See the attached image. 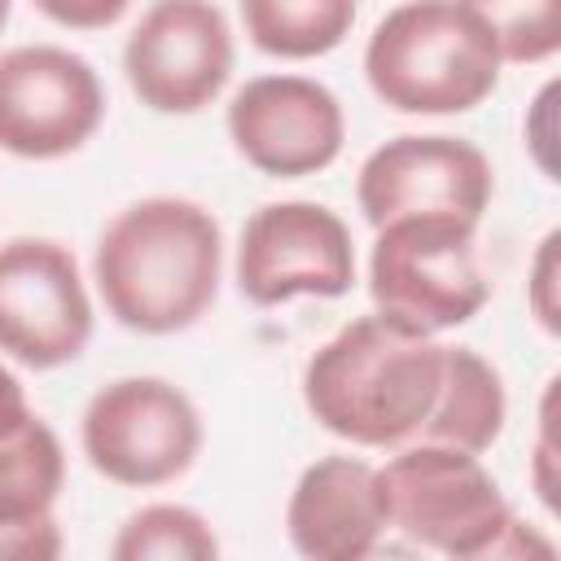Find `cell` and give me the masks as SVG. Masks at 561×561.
<instances>
[{
	"label": "cell",
	"mask_w": 561,
	"mask_h": 561,
	"mask_svg": "<svg viewBox=\"0 0 561 561\" xmlns=\"http://www.w3.org/2000/svg\"><path fill=\"white\" fill-rule=\"evenodd\" d=\"M491 193L495 175L486 153L460 136H394L377 145L355 175V202L373 228L430 210L478 224Z\"/></svg>",
	"instance_id": "7c38bea8"
},
{
	"label": "cell",
	"mask_w": 561,
	"mask_h": 561,
	"mask_svg": "<svg viewBox=\"0 0 561 561\" xmlns=\"http://www.w3.org/2000/svg\"><path fill=\"white\" fill-rule=\"evenodd\" d=\"M110 557L114 561H210L219 557V539L197 508L158 500L136 508L118 526Z\"/></svg>",
	"instance_id": "e0dca14e"
},
{
	"label": "cell",
	"mask_w": 561,
	"mask_h": 561,
	"mask_svg": "<svg viewBox=\"0 0 561 561\" xmlns=\"http://www.w3.org/2000/svg\"><path fill=\"white\" fill-rule=\"evenodd\" d=\"M491 26L500 57L530 66L561 48V0H465Z\"/></svg>",
	"instance_id": "ac0fdd59"
},
{
	"label": "cell",
	"mask_w": 561,
	"mask_h": 561,
	"mask_svg": "<svg viewBox=\"0 0 561 561\" xmlns=\"http://www.w3.org/2000/svg\"><path fill=\"white\" fill-rule=\"evenodd\" d=\"M224 232L188 197H140L123 206L92 254V280L105 311L131 333H180L206 316L219 294Z\"/></svg>",
	"instance_id": "6da1fadb"
},
{
	"label": "cell",
	"mask_w": 561,
	"mask_h": 561,
	"mask_svg": "<svg viewBox=\"0 0 561 561\" xmlns=\"http://www.w3.org/2000/svg\"><path fill=\"white\" fill-rule=\"evenodd\" d=\"M92 337V298L79 259L48 237L0 245V351L26 368H61Z\"/></svg>",
	"instance_id": "30bf717a"
},
{
	"label": "cell",
	"mask_w": 561,
	"mask_h": 561,
	"mask_svg": "<svg viewBox=\"0 0 561 561\" xmlns=\"http://www.w3.org/2000/svg\"><path fill=\"white\" fill-rule=\"evenodd\" d=\"M228 136L254 171L298 180L337 162L346 145V114L320 79L259 75L232 92Z\"/></svg>",
	"instance_id": "8fae6325"
},
{
	"label": "cell",
	"mask_w": 561,
	"mask_h": 561,
	"mask_svg": "<svg viewBox=\"0 0 561 561\" xmlns=\"http://www.w3.org/2000/svg\"><path fill=\"white\" fill-rule=\"evenodd\" d=\"M66 486V447L48 421L35 412L0 434V530L53 517V504Z\"/></svg>",
	"instance_id": "9a60e30c"
},
{
	"label": "cell",
	"mask_w": 561,
	"mask_h": 561,
	"mask_svg": "<svg viewBox=\"0 0 561 561\" xmlns=\"http://www.w3.org/2000/svg\"><path fill=\"white\" fill-rule=\"evenodd\" d=\"M57 552H61V530H57L53 517L22 522V526H4L0 530V557L39 561V557H57Z\"/></svg>",
	"instance_id": "603a6c76"
},
{
	"label": "cell",
	"mask_w": 561,
	"mask_h": 561,
	"mask_svg": "<svg viewBox=\"0 0 561 561\" xmlns=\"http://www.w3.org/2000/svg\"><path fill=\"white\" fill-rule=\"evenodd\" d=\"M473 232L478 224L434 210L386 219L368 259V294L377 316L430 337L469 324L491 298Z\"/></svg>",
	"instance_id": "277c9868"
},
{
	"label": "cell",
	"mask_w": 561,
	"mask_h": 561,
	"mask_svg": "<svg viewBox=\"0 0 561 561\" xmlns=\"http://www.w3.org/2000/svg\"><path fill=\"white\" fill-rule=\"evenodd\" d=\"M500 44L465 0H403L364 44L377 101L399 114H465L500 83Z\"/></svg>",
	"instance_id": "3957f363"
},
{
	"label": "cell",
	"mask_w": 561,
	"mask_h": 561,
	"mask_svg": "<svg viewBox=\"0 0 561 561\" xmlns=\"http://www.w3.org/2000/svg\"><path fill=\"white\" fill-rule=\"evenodd\" d=\"M232 66V26L210 0H153L123 44V75L153 114L206 110Z\"/></svg>",
	"instance_id": "9c48e42d"
},
{
	"label": "cell",
	"mask_w": 561,
	"mask_h": 561,
	"mask_svg": "<svg viewBox=\"0 0 561 561\" xmlns=\"http://www.w3.org/2000/svg\"><path fill=\"white\" fill-rule=\"evenodd\" d=\"M241 22L259 53L307 61L351 35L355 0H241Z\"/></svg>",
	"instance_id": "2e32d148"
},
{
	"label": "cell",
	"mask_w": 561,
	"mask_h": 561,
	"mask_svg": "<svg viewBox=\"0 0 561 561\" xmlns=\"http://www.w3.org/2000/svg\"><path fill=\"white\" fill-rule=\"evenodd\" d=\"M504 416H508V394H504L500 368L482 359L473 346H447L443 386L421 425V438L451 443L482 456L504 434Z\"/></svg>",
	"instance_id": "5bb4252c"
},
{
	"label": "cell",
	"mask_w": 561,
	"mask_h": 561,
	"mask_svg": "<svg viewBox=\"0 0 561 561\" xmlns=\"http://www.w3.org/2000/svg\"><path fill=\"white\" fill-rule=\"evenodd\" d=\"M31 416V399H26V386L0 364V434L18 430L22 421Z\"/></svg>",
	"instance_id": "cb8c5ba5"
},
{
	"label": "cell",
	"mask_w": 561,
	"mask_h": 561,
	"mask_svg": "<svg viewBox=\"0 0 561 561\" xmlns=\"http://www.w3.org/2000/svg\"><path fill=\"white\" fill-rule=\"evenodd\" d=\"M351 285V228L324 202H267L245 219L237 245V289L254 307H280L289 298H342Z\"/></svg>",
	"instance_id": "ba28073f"
},
{
	"label": "cell",
	"mask_w": 561,
	"mask_h": 561,
	"mask_svg": "<svg viewBox=\"0 0 561 561\" xmlns=\"http://www.w3.org/2000/svg\"><path fill=\"white\" fill-rule=\"evenodd\" d=\"M44 18H53L57 26H70V31H101V26H114L131 0H31Z\"/></svg>",
	"instance_id": "7402d4cb"
},
{
	"label": "cell",
	"mask_w": 561,
	"mask_h": 561,
	"mask_svg": "<svg viewBox=\"0 0 561 561\" xmlns=\"http://www.w3.org/2000/svg\"><path fill=\"white\" fill-rule=\"evenodd\" d=\"M202 412L167 377H118L101 386L79 421L88 465L118 486H167L202 456Z\"/></svg>",
	"instance_id": "8992f818"
},
{
	"label": "cell",
	"mask_w": 561,
	"mask_h": 561,
	"mask_svg": "<svg viewBox=\"0 0 561 561\" xmlns=\"http://www.w3.org/2000/svg\"><path fill=\"white\" fill-rule=\"evenodd\" d=\"M447 346L430 333L359 316L342 324L302 368V403L320 430L355 447H399L421 434Z\"/></svg>",
	"instance_id": "7a4b0ae2"
},
{
	"label": "cell",
	"mask_w": 561,
	"mask_h": 561,
	"mask_svg": "<svg viewBox=\"0 0 561 561\" xmlns=\"http://www.w3.org/2000/svg\"><path fill=\"white\" fill-rule=\"evenodd\" d=\"M557 386L561 381L552 377L548 390H543V403H539V438H535V456H530V486H535V495H539V504L548 513L561 508V495H557V486H561V473H557L561 456H557V438H552V425H557Z\"/></svg>",
	"instance_id": "ffe728a7"
},
{
	"label": "cell",
	"mask_w": 561,
	"mask_h": 561,
	"mask_svg": "<svg viewBox=\"0 0 561 561\" xmlns=\"http://www.w3.org/2000/svg\"><path fill=\"white\" fill-rule=\"evenodd\" d=\"M526 302L543 333H561V232H543L526 272Z\"/></svg>",
	"instance_id": "d6986e66"
},
{
	"label": "cell",
	"mask_w": 561,
	"mask_h": 561,
	"mask_svg": "<svg viewBox=\"0 0 561 561\" xmlns=\"http://www.w3.org/2000/svg\"><path fill=\"white\" fill-rule=\"evenodd\" d=\"M377 491L386 530L460 561L495 557L500 535L513 522V508L482 456L451 443L421 438L394 451L377 469Z\"/></svg>",
	"instance_id": "5b68a950"
},
{
	"label": "cell",
	"mask_w": 561,
	"mask_h": 561,
	"mask_svg": "<svg viewBox=\"0 0 561 561\" xmlns=\"http://www.w3.org/2000/svg\"><path fill=\"white\" fill-rule=\"evenodd\" d=\"M386 508L377 469L359 456H320L307 465L285 504V535L311 561H359L377 548Z\"/></svg>",
	"instance_id": "4fadbf2b"
},
{
	"label": "cell",
	"mask_w": 561,
	"mask_h": 561,
	"mask_svg": "<svg viewBox=\"0 0 561 561\" xmlns=\"http://www.w3.org/2000/svg\"><path fill=\"white\" fill-rule=\"evenodd\" d=\"M522 136H526V149H530L535 167H539L548 180H557V79H548V83L539 88V96L530 101Z\"/></svg>",
	"instance_id": "44dd1931"
},
{
	"label": "cell",
	"mask_w": 561,
	"mask_h": 561,
	"mask_svg": "<svg viewBox=\"0 0 561 561\" xmlns=\"http://www.w3.org/2000/svg\"><path fill=\"white\" fill-rule=\"evenodd\" d=\"M105 118V83L88 57L61 44L0 53V149L53 162L83 149Z\"/></svg>",
	"instance_id": "52a82bcc"
},
{
	"label": "cell",
	"mask_w": 561,
	"mask_h": 561,
	"mask_svg": "<svg viewBox=\"0 0 561 561\" xmlns=\"http://www.w3.org/2000/svg\"><path fill=\"white\" fill-rule=\"evenodd\" d=\"M9 9H13V0H0V26L9 22Z\"/></svg>",
	"instance_id": "d4e9b609"
}]
</instances>
